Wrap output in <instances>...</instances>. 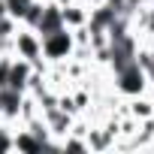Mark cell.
Wrapping results in <instances>:
<instances>
[{
    "instance_id": "cell-1",
    "label": "cell",
    "mask_w": 154,
    "mask_h": 154,
    "mask_svg": "<svg viewBox=\"0 0 154 154\" xmlns=\"http://www.w3.org/2000/svg\"><path fill=\"white\" fill-rule=\"evenodd\" d=\"M136 115H148V103H136Z\"/></svg>"
}]
</instances>
